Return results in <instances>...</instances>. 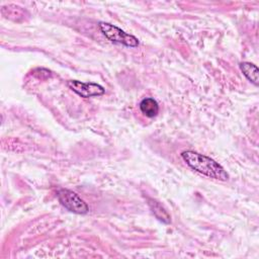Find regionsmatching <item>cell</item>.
Masks as SVG:
<instances>
[{
	"instance_id": "obj_7",
	"label": "cell",
	"mask_w": 259,
	"mask_h": 259,
	"mask_svg": "<svg viewBox=\"0 0 259 259\" xmlns=\"http://www.w3.org/2000/svg\"><path fill=\"white\" fill-rule=\"evenodd\" d=\"M239 67L241 69V71L243 72L244 76L250 81L252 82L254 85H258V78H259V70L257 68V66H255L252 63L249 62H241L239 64Z\"/></svg>"
},
{
	"instance_id": "obj_2",
	"label": "cell",
	"mask_w": 259,
	"mask_h": 259,
	"mask_svg": "<svg viewBox=\"0 0 259 259\" xmlns=\"http://www.w3.org/2000/svg\"><path fill=\"white\" fill-rule=\"evenodd\" d=\"M98 26L101 32L104 34V36L112 42L121 44L130 48H136L139 46V39L136 36L126 33L125 31L111 23L100 21L98 23Z\"/></svg>"
},
{
	"instance_id": "obj_6",
	"label": "cell",
	"mask_w": 259,
	"mask_h": 259,
	"mask_svg": "<svg viewBox=\"0 0 259 259\" xmlns=\"http://www.w3.org/2000/svg\"><path fill=\"white\" fill-rule=\"evenodd\" d=\"M140 110L147 117H155L159 112V104L154 98H144L140 103Z\"/></svg>"
},
{
	"instance_id": "obj_5",
	"label": "cell",
	"mask_w": 259,
	"mask_h": 259,
	"mask_svg": "<svg viewBox=\"0 0 259 259\" xmlns=\"http://www.w3.org/2000/svg\"><path fill=\"white\" fill-rule=\"evenodd\" d=\"M148 204L154 213V215L162 223L164 224H170L171 223V217L166 210V208L157 200L153 198H148Z\"/></svg>"
},
{
	"instance_id": "obj_3",
	"label": "cell",
	"mask_w": 259,
	"mask_h": 259,
	"mask_svg": "<svg viewBox=\"0 0 259 259\" xmlns=\"http://www.w3.org/2000/svg\"><path fill=\"white\" fill-rule=\"evenodd\" d=\"M57 197L60 203L69 211L77 214H85L89 211V206L87 203L74 191L69 189H59L57 192Z\"/></svg>"
},
{
	"instance_id": "obj_4",
	"label": "cell",
	"mask_w": 259,
	"mask_h": 259,
	"mask_svg": "<svg viewBox=\"0 0 259 259\" xmlns=\"http://www.w3.org/2000/svg\"><path fill=\"white\" fill-rule=\"evenodd\" d=\"M67 85L71 90H73V92L83 98L100 96L105 92V89L101 85L92 82L84 83L78 80H70L68 81Z\"/></svg>"
},
{
	"instance_id": "obj_1",
	"label": "cell",
	"mask_w": 259,
	"mask_h": 259,
	"mask_svg": "<svg viewBox=\"0 0 259 259\" xmlns=\"http://www.w3.org/2000/svg\"><path fill=\"white\" fill-rule=\"evenodd\" d=\"M181 158L191 169L202 175L221 181L229 179L227 171L218 162L205 155L188 150L181 153Z\"/></svg>"
}]
</instances>
